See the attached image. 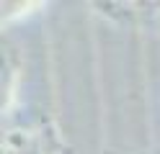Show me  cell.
Returning a JSON list of instances; mask_svg holds the SVG:
<instances>
[{
  "mask_svg": "<svg viewBox=\"0 0 160 154\" xmlns=\"http://www.w3.org/2000/svg\"><path fill=\"white\" fill-rule=\"evenodd\" d=\"M3 154H39L34 133L26 128H8L3 136Z\"/></svg>",
  "mask_w": 160,
  "mask_h": 154,
  "instance_id": "6da1fadb",
  "label": "cell"
}]
</instances>
